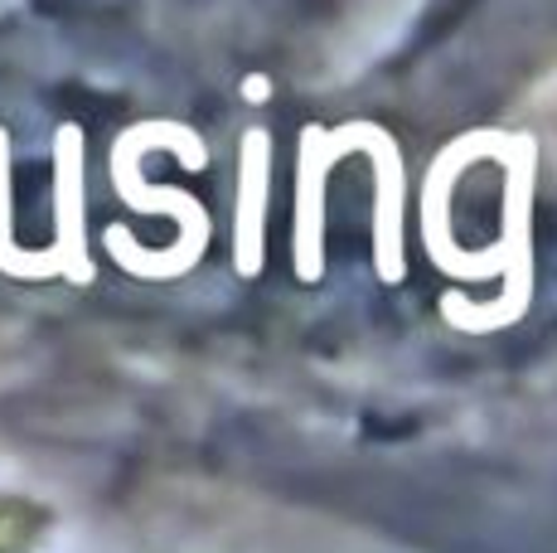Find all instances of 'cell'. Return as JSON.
Returning a JSON list of instances; mask_svg holds the SVG:
<instances>
[{
	"instance_id": "1",
	"label": "cell",
	"mask_w": 557,
	"mask_h": 553,
	"mask_svg": "<svg viewBox=\"0 0 557 553\" xmlns=\"http://www.w3.org/2000/svg\"><path fill=\"white\" fill-rule=\"evenodd\" d=\"M355 136L363 151L379 161V205H373V262H379L383 282L403 276V161L398 146L379 132V126L355 122Z\"/></svg>"
}]
</instances>
